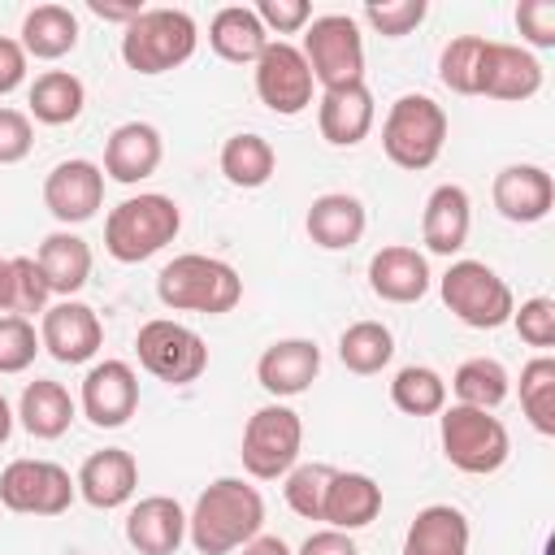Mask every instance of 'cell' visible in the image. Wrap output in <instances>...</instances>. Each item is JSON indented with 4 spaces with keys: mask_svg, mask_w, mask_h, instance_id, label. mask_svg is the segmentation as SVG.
Instances as JSON below:
<instances>
[{
    "mask_svg": "<svg viewBox=\"0 0 555 555\" xmlns=\"http://www.w3.org/2000/svg\"><path fill=\"white\" fill-rule=\"evenodd\" d=\"M520 412L542 438L555 434V356L542 351L520 369Z\"/></svg>",
    "mask_w": 555,
    "mask_h": 555,
    "instance_id": "cell-37",
    "label": "cell"
},
{
    "mask_svg": "<svg viewBox=\"0 0 555 555\" xmlns=\"http://www.w3.org/2000/svg\"><path fill=\"white\" fill-rule=\"evenodd\" d=\"M9 295H13V273H9V256H0V312H9Z\"/></svg>",
    "mask_w": 555,
    "mask_h": 555,
    "instance_id": "cell-51",
    "label": "cell"
},
{
    "mask_svg": "<svg viewBox=\"0 0 555 555\" xmlns=\"http://www.w3.org/2000/svg\"><path fill=\"white\" fill-rule=\"evenodd\" d=\"M256 78V95L269 113L278 117H299L312 104V69L299 52V43L291 39H269V48L260 52V61L251 65Z\"/></svg>",
    "mask_w": 555,
    "mask_h": 555,
    "instance_id": "cell-12",
    "label": "cell"
},
{
    "mask_svg": "<svg viewBox=\"0 0 555 555\" xmlns=\"http://www.w3.org/2000/svg\"><path fill=\"white\" fill-rule=\"evenodd\" d=\"M473 230V199L460 182H442L429 191L425 212H421V238L434 256H455L468 243Z\"/></svg>",
    "mask_w": 555,
    "mask_h": 555,
    "instance_id": "cell-24",
    "label": "cell"
},
{
    "mask_svg": "<svg viewBox=\"0 0 555 555\" xmlns=\"http://www.w3.org/2000/svg\"><path fill=\"white\" fill-rule=\"evenodd\" d=\"M447 130H451L447 108L434 95L408 91L382 117V152L390 156V165L421 173V169H429L442 156Z\"/></svg>",
    "mask_w": 555,
    "mask_h": 555,
    "instance_id": "cell-5",
    "label": "cell"
},
{
    "mask_svg": "<svg viewBox=\"0 0 555 555\" xmlns=\"http://www.w3.org/2000/svg\"><path fill=\"white\" fill-rule=\"evenodd\" d=\"M312 82L321 91H338V87H356L364 82V35L360 22L351 13H321L304 26V43H299Z\"/></svg>",
    "mask_w": 555,
    "mask_h": 555,
    "instance_id": "cell-8",
    "label": "cell"
},
{
    "mask_svg": "<svg viewBox=\"0 0 555 555\" xmlns=\"http://www.w3.org/2000/svg\"><path fill=\"white\" fill-rule=\"evenodd\" d=\"M134 351H139V364L165 382V386H191L199 382V373L208 369V347L204 338L173 321V317H152L139 325V338H134Z\"/></svg>",
    "mask_w": 555,
    "mask_h": 555,
    "instance_id": "cell-10",
    "label": "cell"
},
{
    "mask_svg": "<svg viewBox=\"0 0 555 555\" xmlns=\"http://www.w3.org/2000/svg\"><path fill=\"white\" fill-rule=\"evenodd\" d=\"M104 204V169L87 156H69L48 169L43 178V208L61 221V230L82 225L100 212Z\"/></svg>",
    "mask_w": 555,
    "mask_h": 555,
    "instance_id": "cell-15",
    "label": "cell"
},
{
    "mask_svg": "<svg viewBox=\"0 0 555 555\" xmlns=\"http://www.w3.org/2000/svg\"><path fill=\"white\" fill-rule=\"evenodd\" d=\"M390 356H395V334H390V325H382V321H351V325L338 334V360H343V369L356 373V377L382 373V369L390 364Z\"/></svg>",
    "mask_w": 555,
    "mask_h": 555,
    "instance_id": "cell-35",
    "label": "cell"
},
{
    "mask_svg": "<svg viewBox=\"0 0 555 555\" xmlns=\"http://www.w3.org/2000/svg\"><path fill=\"white\" fill-rule=\"evenodd\" d=\"M447 395H455V403H464V408L494 412V408L512 395V377H507V369H503L494 356H473V360H464V364L451 373Z\"/></svg>",
    "mask_w": 555,
    "mask_h": 555,
    "instance_id": "cell-34",
    "label": "cell"
},
{
    "mask_svg": "<svg viewBox=\"0 0 555 555\" xmlns=\"http://www.w3.org/2000/svg\"><path fill=\"white\" fill-rule=\"evenodd\" d=\"M35 260H39V269L48 278L52 295H61V299H74L91 282V243L82 234H74V230H52L39 243Z\"/></svg>",
    "mask_w": 555,
    "mask_h": 555,
    "instance_id": "cell-30",
    "label": "cell"
},
{
    "mask_svg": "<svg viewBox=\"0 0 555 555\" xmlns=\"http://www.w3.org/2000/svg\"><path fill=\"white\" fill-rule=\"evenodd\" d=\"M39 356V330L26 317H0V373H26Z\"/></svg>",
    "mask_w": 555,
    "mask_h": 555,
    "instance_id": "cell-41",
    "label": "cell"
},
{
    "mask_svg": "<svg viewBox=\"0 0 555 555\" xmlns=\"http://www.w3.org/2000/svg\"><path fill=\"white\" fill-rule=\"evenodd\" d=\"M78 412L95 429H121L139 412V373L126 360H95L78 386Z\"/></svg>",
    "mask_w": 555,
    "mask_h": 555,
    "instance_id": "cell-13",
    "label": "cell"
},
{
    "mask_svg": "<svg viewBox=\"0 0 555 555\" xmlns=\"http://www.w3.org/2000/svg\"><path fill=\"white\" fill-rule=\"evenodd\" d=\"M238 551H243V555H295V551H291L282 538H273V533H256V538H251L247 546H238Z\"/></svg>",
    "mask_w": 555,
    "mask_h": 555,
    "instance_id": "cell-50",
    "label": "cell"
},
{
    "mask_svg": "<svg viewBox=\"0 0 555 555\" xmlns=\"http://www.w3.org/2000/svg\"><path fill=\"white\" fill-rule=\"evenodd\" d=\"M438 295L447 312L468 330H499L512 321L516 295L486 260H451L438 278Z\"/></svg>",
    "mask_w": 555,
    "mask_h": 555,
    "instance_id": "cell-7",
    "label": "cell"
},
{
    "mask_svg": "<svg viewBox=\"0 0 555 555\" xmlns=\"http://www.w3.org/2000/svg\"><path fill=\"white\" fill-rule=\"evenodd\" d=\"M438 442L451 468L468 473V477H490L507 464L512 455V434L494 412L481 408H464V403H447L438 412Z\"/></svg>",
    "mask_w": 555,
    "mask_h": 555,
    "instance_id": "cell-6",
    "label": "cell"
},
{
    "mask_svg": "<svg viewBox=\"0 0 555 555\" xmlns=\"http://www.w3.org/2000/svg\"><path fill=\"white\" fill-rule=\"evenodd\" d=\"M9 434H13V408H9V399L0 390V442H9Z\"/></svg>",
    "mask_w": 555,
    "mask_h": 555,
    "instance_id": "cell-52",
    "label": "cell"
},
{
    "mask_svg": "<svg viewBox=\"0 0 555 555\" xmlns=\"http://www.w3.org/2000/svg\"><path fill=\"white\" fill-rule=\"evenodd\" d=\"M35 147V121L22 108L0 104V165H17L26 160Z\"/></svg>",
    "mask_w": 555,
    "mask_h": 555,
    "instance_id": "cell-45",
    "label": "cell"
},
{
    "mask_svg": "<svg viewBox=\"0 0 555 555\" xmlns=\"http://www.w3.org/2000/svg\"><path fill=\"white\" fill-rule=\"evenodd\" d=\"M182 230V208L178 199L160 195V191H139L126 195L117 208H108L104 217V251L117 264H139L156 251H165Z\"/></svg>",
    "mask_w": 555,
    "mask_h": 555,
    "instance_id": "cell-3",
    "label": "cell"
},
{
    "mask_svg": "<svg viewBox=\"0 0 555 555\" xmlns=\"http://www.w3.org/2000/svg\"><path fill=\"white\" fill-rule=\"evenodd\" d=\"M490 199H494L499 217H507L516 225H533V221H546L555 208V178L542 165H503L494 173Z\"/></svg>",
    "mask_w": 555,
    "mask_h": 555,
    "instance_id": "cell-17",
    "label": "cell"
},
{
    "mask_svg": "<svg viewBox=\"0 0 555 555\" xmlns=\"http://www.w3.org/2000/svg\"><path fill=\"white\" fill-rule=\"evenodd\" d=\"M364 225H369V212L356 195L347 191H325L308 204V217H304V230L317 247L325 251H343V247H356L364 238Z\"/></svg>",
    "mask_w": 555,
    "mask_h": 555,
    "instance_id": "cell-25",
    "label": "cell"
},
{
    "mask_svg": "<svg viewBox=\"0 0 555 555\" xmlns=\"http://www.w3.org/2000/svg\"><path fill=\"white\" fill-rule=\"evenodd\" d=\"M295 555H360L356 551V542H351V533H343V529H317V533H308L304 542H299V551Z\"/></svg>",
    "mask_w": 555,
    "mask_h": 555,
    "instance_id": "cell-48",
    "label": "cell"
},
{
    "mask_svg": "<svg viewBox=\"0 0 555 555\" xmlns=\"http://www.w3.org/2000/svg\"><path fill=\"white\" fill-rule=\"evenodd\" d=\"M425 13H429L425 0H382V4H364V22H369L377 35H386V39L412 35V30L425 22Z\"/></svg>",
    "mask_w": 555,
    "mask_h": 555,
    "instance_id": "cell-42",
    "label": "cell"
},
{
    "mask_svg": "<svg viewBox=\"0 0 555 555\" xmlns=\"http://www.w3.org/2000/svg\"><path fill=\"white\" fill-rule=\"evenodd\" d=\"M468 516L451 503H429L412 516L403 533V555H468Z\"/></svg>",
    "mask_w": 555,
    "mask_h": 555,
    "instance_id": "cell-26",
    "label": "cell"
},
{
    "mask_svg": "<svg viewBox=\"0 0 555 555\" xmlns=\"http://www.w3.org/2000/svg\"><path fill=\"white\" fill-rule=\"evenodd\" d=\"M382 516V486L369 477V473H334L330 490H325V512L321 520L330 529H343V533H356V529H369L373 520Z\"/></svg>",
    "mask_w": 555,
    "mask_h": 555,
    "instance_id": "cell-27",
    "label": "cell"
},
{
    "mask_svg": "<svg viewBox=\"0 0 555 555\" xmlns=\"http://www.w3.org/2000/svg\"><path fill=\"white\" fill-rule=\"evenodd\" d=\"M390 403L403 416H438L447 408V377L429 364H403L390 377Z\"/></svg>",
    "mask_w": 555,
    "mask_h": 555,
    "instance_id": "cell-36",
    "label": "cell"
},
{
    "mask_svg": "<svg viewBox=\"0 0 555 555\" xmlns=\"http://www.w3.org/2000/svg\"><path fill=\"white\" fill-rule=\"evenodd\" d=\"M78 486L56 460H13L0 473V503L17 516H61L69 512Z\"/></svg>",
    "mask_w": 555,
    "mask_h": 555,
    "instance_id": "cell-11",
    "label": "cell"
},
{
    "mask_svg": "<svg viewBox=\"0 0 555 555\" xmlns=\"http://www.w3.org/2000/svg\"><path fill=\"white\" fill-rule=\"evenodd\" d=\"M165 160V143H160V130L152 121H121L108 139H104V178L121 182V186H134L143 178H152Z\"/></svg>",
    "mask_w": 555,
    "mask_h": 555,
    "instance_id": "cell-20",
    "label": "cell"
},
{
    "mask_svg": "<svg viewBox=\"0 0 555 555\" xmlns=\"http://www.w3.org/2000/svg\"><path fill=\"white\" fill-rule=\"evenodd\" d=\"M126 542L139 555H178L186 542V512L169 494H147L126 512Z\"/></svg>",
    "mask_w": 555,
    "mask_h": 555,
    "instance_id": "cell-22",
    "label": "cell"
},
{
    "mask_svg": "<svg viewBox=\"0 0 555 555\" xmlns=\"http://www.w3.org/2000/svg\"><path fill=\"white\" fill-rule=\"evenodd\" d=\"M17 43L35 61H61V56H69L78 48V17H74V9L69 4H56V0L26 9L22 30H17Z\"/></svg>",
    "mask_w": 555,
    "mask_h": 555,
    "instance_id": "cell-29",
    "label": "cell"
},
{
    "mask_svg": "<svg viewBox=\"0 0 555 555\" xmlns=\"http://www.w3.org/2000/svg\"><path fill=\"white\" fill-rule=\"evenodd\" d=\"M256 17L269 30V39L273 35L282 39V35H295V30H304L312 22V4L308 0H260L256 4Z\"/></svg>",
    "mask_w": 555,
    "mask_h": 555,
    "instance_id": "cell-46",
    "label": "cell"
},
{
    "mask_svg": "<svg viewBox=\"0 0 555 555\" xmlns=\"http://www.w3.org/2000/svg\"><path fill=\"white\" fill-rule=\"evenodd\" d=\"M317 373H321V347L312 338H278L256 360V382L273 399L304 395L317 382Z\"/></svg>",
    "mask_w": 555,
    "mask_h": 555,
    "instance_id": "cell-18",
    "label": "cell"
},
{
    "mask_svg": "<svg viewBox=\"0 0 555 555\" xmlns=\"http://www.w3.org/2000/svg\"><path fill=\"white\" fill-rule=\"evenodd\" d=\"M26 65L30 56L22 52V43L13 35H0V95H13L26 82Z\"/></svg>",
    "mask_w": 555,
    "mask_h": 555,
    "instance_id": "cell-47",
    "label": "cell"
},
{
    "mask_svg": "<svg viewBox=\"0 0 555 555\" xmlns=\"http://www.w3.org/2000/svg\"><path fill=\"white\" fill-rule=\"evenodd\" d=\"M299 451H304V421L291 403H264L247 416L243 425V468L247 477L256 481H278L286 477L295 464H299Z\"/></svg>",
    "mask_w": 555,
    "mask_h": 555,
    "instance_id": "cell-9",
    "label": "cell"
},
{
    "mask_svg": "<svg viewBox=\"0 0 555 555\" xmlns=\"http://www.w3.org/2000/svg\"><path fill=\"white\" fill-rule=\"evenodd\" d=\"M199 26L186 9H143L130 26H121V61L134 74H169L195 56Z\"/></svg>",
    "mask_w": 555,
    "mask_h": 555,
    "instance_id": "cell-4",
    "label": "cell"
},
{
    "mask_svg": "<svg viewBox=\"0 0 555 555\" xmlns=\"http://www.w3.org/2000/svg\"><path fill=\"white\" fill-rule=\"evenodd\" d=\"M512 325H516L520 343H529L538 351H551L555 347V299H546V295L525 299L520 308H512Z\"/></svg>",
    "mask_w": 555,
    "mask_h": 555,
    "instance_id": "cell-43",
    "label": "cell"
},
{
    "mask_svg": "<svg viewBox=\"0 0 555 555\" xmlns=\"http://www.w3.org/2000/svg\"><path fill=\"white\" fill-rule=\"evenodd\" d=\"M87 9H91L100 22H121V26H130V22L143 13L139 0H87Z\"/></svg>",
    "mask_w": 555,
    "mask_h": 555,
    "instance_id": "cell-49",
    "label": "cell"
},
{
    "mask_svg": "<svg viewBox=\"0 0 555 555\" xmlns=\"http://www.w3.org/2000/svg\"><path fill=\"white\" fill-rule=\"evenodd\" d=\"M82 503H91L95 512H113V507H126L139 490V460L121 447H104V451H91L74 477Z\"/></svg>",
    "mask_w": 555,
    "mask_h": 555,
    "instance_id": "cell-19",
    "label": "cell"
},
{
    "mask_svg": "<svg viewBox=\"0 0 555 555\" xmlns=\"http://www.w3.org/2000/svg\"><path fill=\"white\" fill-rule=\"evenodd\" d=\"M542 78H546L542 74V61L529 48L503 43V39H486L481 74H477V95L520 104V100H533L542 91Z\"/></svg>",
    "mask_w": 555,
    "mask_h": 555,
    "instance_id": "cell-16",
    "label": "cell"
},
{
    "mask_svg": "<svg viewBox=\"0 0 555 555\" xmlns=\"http://www.w3.org/2000/svg\"><path fill=\"white\" fill-rule=\"evenodd\" d=\"M156 299L173 312L221 317V312L238 308L243 278L230 260H217V256H204V251H182L156 273Z\"/></svg>",
    "mask_w": 555,
    "mask_h": 555,
    "instance_id": "cell-2",
    "label": "cell"
},
{
    "mask_svg": "<svg viewBox=\"0 0 555 555\" xmlns=\"http://www.w3.org/2000/svg\"><path fill=\"white\" fill-rule=\"evenodd\" d=\"M429 282H434V273H429L425 251H416L408 243H390V247L373 251V260H369V291L386 304H416L429 295Z\"/></svg>",
    "mask_w": 555,
    "mask_h": 555,
    "instance_id": "cell-21",
    "label": "cell"
},
{
    "mask_svg": "<svg viewBox=\"0 0 555 555\" xmlns=\"http://www.w3.org/2000/svg\"><path fill=\"white\" fill-rule=\"evenodd\" d=\"M9 273H13V295H9V312L13 317H43V308L52 304V286L39 269L35 256H9Z\"/></svg>",
    "mask_w": 555,
    "mask_h": 555,
    "instance_id": "cell-40",
    "label": "cell"
},
{
    "mask_svg": "<svg viewBox=\"0 0 555 555\" xmlns=\"http://www.w3.org/2000/svg\"><path fill=\"white\" fill-rule=\"evenodd\" d=\"M334 464H295L286 477H282V494H286V507L295 512V516H304V520H321V512H325V490H330V481H334Z\"/></svg>",
    "mask_w": 555,
    "mask_h": 555,
    "instance_id": "cell-39",
    "label": "cell"
},
{
    "mask_svg": "<svg viewBox=\"0 0 555 555\" xmlns=\"http://www.w3.org/2000/svg\"><path fill=\"white\" fill-rule=\"evenodd\" d=\"M217 165H221V173H225L230 186H238V191H256V186H264V182L273 178V169H278V152H273V143H269L264 134H256V130H238V134H230V139L221 143Z\"/></svg>",
    "mask_w": 555,
    "mask_h": 555,
    "instance_id": "cell-33",
    "label": "cell"
},
{
    "mask_svg": "<svg viewBox=\"0 0 555 555\" xmlns=\"http://www.w3.org/2000/svg\"><path fill=\"white\" fill-rule=\"evenodd\" d=\"M39 347L56 364H87L104 347V325L91 304L82 299H56L39 317Z\"/></svg>",
    "mask_w": 555,
    "mask_h": 555,
    "instance_id": "cell-14",
    "label": "cell"
},
{
    "mask_svg": "<svg viewBox=\"0 0 555 555\" xmlns=\"http://www.w3.org/2000/svg\"><path fill=\"white\" fill-rule=\"evenodd\" d=\"M516 30L529 48H555V0H520L516 4Z\"/></svg>",
    "mask_w": 555,
    "mask_h": 555,
    "instance_id": "cell-44",
    "label": "cell"
},
{
    "mask_svg": "<svg viewBox=\"0 0 555 555\" xmlns=\"http://www.w3.org/2000/svg\"><path fill=\"white\" fill-rule=\"evenodd\" d=\"M208 43H212V52H217L221 61H230V65H256L260 52L269 48V30L260 26L256 9H247V4H225V9H217L212 22H208Z\"/></svg>",
    "mask_w": 555,
    "mask_h": 555,
    "instance_id": "cell-31",
    "label": "cell"
},
{
    "mask_svg": "<svg viewBox=\"0 0 555 555\" xmlns=\"http://www.w3.org/2000/svg\"><path fill=\"white\" fill-rule=\"evenodd\" d=\"M264 529V499L243 477H217L186 512V538L199 555H230Z\"/></svg>",
    "mask_w": 555,
    "mask_h": 555,
    "instance_id": "cell-1",
    "label": "cell"
},
{
    "mask_svg": "<svg viewBox=\"0 0 555 555\" xmlns=\"http://www.w3.org/2000/svg\"><path fill=\"white\" fill-rule=\"evenodd\" d=\"M481 52L486 35H455L438 52V82L455 95H477V74H481Z\"/></svg>",
    "mask_w": 555,
    "mask_h": 555,
    "instance_id": "cell-38",
    "label": "cell"
},
{
    "mask_svg": "<svg viewBox=\"0 0 555 555\" xmlns=\"http://www.w3.org/2000/svg\"><path fill=\"white\" fill-rule=\"evenodd\" d=\"M74 416H78V399H74L61 382H52V377L26 382V390H22V399H17V421H22V429H26L30 438L52 442V438L69 434Z\"/></svg>",
    "mask_w": 555,
    "mask_h": 555,
    "instance_id": "cell-28",
    "label": "cell"
},
{
    "mask_svg": "<svg viewBox=\"0 0 555 555\" xmlns=\"http://www.w3.org/2000/svg\"><path fill=\"white\" fill-rule=\"evenodd\" d=\"M82 104H87V87L69 69H43V74H35V82L26 91V117L30 121H43V126H69V121H78Z\"/></svg>",
    "mask_w": 555,
    "mask_h": 555,
    "instance_id": "cell-32",
    "label": "cell"
},
{
    "mask_svg": "<svg viewBox=\"0 0 555 555\" xmlns=\"http://www.w3.org/2000/svg\"><path fill=\"white\" fill-rule=\"evenodd\" d=\"M373 121H377V104H373L369 82L321 91V100H317V126H321V139L330 147H356V143H364L369 130H373Z\"/></svg>",
    "mask_w": 555,
    "mask_h": 555,
    "instance_id": "cell-23",
    "label": "cell"
}]
</instances>
